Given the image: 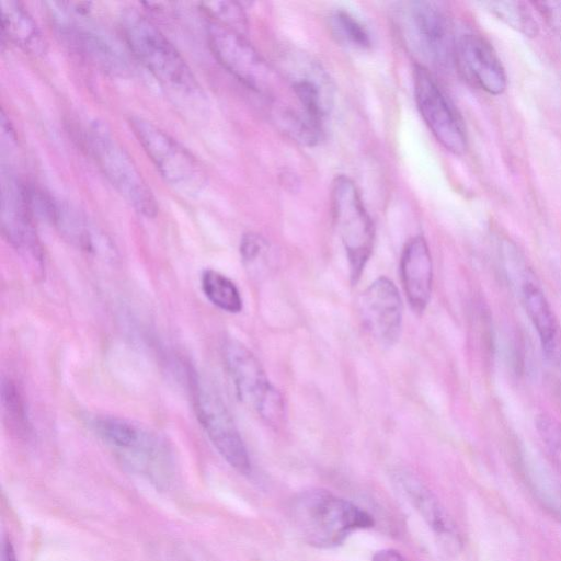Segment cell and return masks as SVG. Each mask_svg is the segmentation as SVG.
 Segmentation results:
<instances>
[{
    "label": "cell",
    "instance_id": "6da1fadb",
    "mask_svg": "<svg viewBox=\"0 0 561 561\" xmlns=\"http://www.w3.org/2000/svg\"><path fill=\"white\" fill-rule=\"evenodd\" d=\"M290 517L302 539L317 548L336 547L354 530L374 525L366 511L322 489L299 493L291 502Z\"/></svg>",
    "mask_w": 561,
    "mask_h": 561
},
{
    "label": "cell",
    "instance_id": "7a4b0ae2",
    "mask_svg": "<svg viewBox=\"0 0 561 561\" xmlns=\"http://www.w3.org/2000/svg\"><path fill=\"white\" fill-rule=\"evenodd\" d=\"M121 21L129 50L151 75L178 93L201 94L198 82L184 58L150 20L135 10H127Z\"/></svg>",
    "mask_w": 561,
    "mask_h": 561
},
{
    "label": "cell",
    "instance_id": "3957f363",
    "mask_svg": "<svg viewBox=\"0 0 561 561\" xmlns=\"http://www.w3.org/2000/svg\"><path fill=\"white\" fill-rule=\"evenodd\" d=\"M507 277L534 325L545 357L561 371V324L524 255L511 241L501 244Z\"/></svg>",
    "mask_w": 561,
    "mask_h": 561
},
{
    "label": "cell",
    "instance_id": "277c9868",
    "mask_svg": "<svg viewBox=\"0 0 561 561\" xmlns=\"http://www.w3.org/2000/svg\"><path fill=\"white\" fill-rule=\"evenodd\" d=\"M402 38L416 56L438 68L455 62L456 39L449 16L436 2L416 0L403 3L398 12Z\"/></svg>",
    "mask_w": 561,
    "mask_h": 561
},
{
    "label": "cell",
    "instance_id": "5b68a950",
    "mask_svg": "<svg viewBox=\"0 0 561 561\" xmlns=\"http://www.w3.org/2000/svg\"><path fill=\"white\" fill-rule=\"evenodd\" d=\"M129 125L145 152L170 186L188 196L203 190L206 183L204 169L185 147L142 117H130Z\"/></svg>",
    "mask_w": 561,
    "mask_h": 561
},
{
    "label": "cell",
    "instance_id": "8992f818",
    "mask_svg": "<svg viewBox=\"0 0 561 561\" xmlns=\"http://www.w3.org/2000/svg\"><path fill=\"white\" fill-rule=\"evenodd\" d=\"M333 221L346 252L350 274L356 283L374 248L375 228L355 183L345 175L333 180L331 188Z\"/></svg>",
    "mask_w": 561,
    "mask_h": 561
},
{
    "label": "cell",
    "instance_id": "52a82bcc",
    "mask_svg": "<svg viewBox=\"0 0 561 561\" xmlns=\"http://www.w3.org/2000/svg\"><path fill=\"white\" fill-rule=\"evenodd\" d=\"M87 141L93 158L116 191L136 211L148 218L154 217L158 206L149 185L107 126L93 122Z\"/></svg>",
    "mask_w": 561,
    "mask_h": 561
},
{
    "label": "cell",
    "instance_id": "ba28073f",
    "mask_svg": "<svg viewBox=\"0 0 561 561\" xmlns=\"http://www.w3.org/2000/svg\"><path fill=\"white\" fill-rule=\"evenodd\" d=\"M221 353L239 400L268 423L284 421L283 397L270 382L254 354L231 339L224 342Z\"/></svg>",
    "mask_w": 561,
    "mask_h": 561
},
{
    "label": "cell",
    "instance_id": "9c48e42d",
    "mask_svg": "<svg viewBox=\"0 0 561 561\" xmlns=\"http://www.w3.org/2000/svg\"><path fill=\"white\" fill-rule=\"evenodd\" d=\"M26 185L4 167L1 169V228L4 238L19 252L30 274L42 278L44 255L33 224Z\"/></svg>",
    "mask_w": 561,
    "mask_h": 561
},
{
    "label": "cell",
    "instance_id": "30bf717a",
    "mask_svg": "<svg viewBox=\"0 0 561 561\" xmlns=\"http://www.w3.org/2000/svg\"><path fill=\"white\" fill-rule=\"evenodd\" d=\"M196 417L221 457L237 471L249 473L251 462L247 447L219 394L208 385L191 377Z\"/></svg>",
    "mask_w": 561,
    "mask_h": 561
},
{
    "label": "cell",
    "instance_id": "8fae6325",
    "mask_svg": "<svg viewBox=\"0 0 561 561\" xmlns=\"http://www.w3.org/2000/svg\"><path fill=\"white\" fill-rule=\"evenodd\" d=\"M91 431L129 466L156 474L168 463L163 445L153 435L126 419L111 415L89 417Z\"/></svg>",
    "mask_w": 561,
    "mask_h": 561
},
{
    "label": "cell",
    "instance_id": "7c38bea8",
    "mask_svg": "<svg viewBox=\"0 0 561 561\" xmlns=\"http://www.w3.org/2000/svg\"><path fill=\"white\" fill-rule=\"evenodd\" d=\"M413 82L417 110L433 136L449 152L465 153L468 138L463 123L431 72L415 65Z\"/></svg>",
    "mask_w": 561,
    "mask_h": 561
},
{
    "label": "cell",
    "instance_id": "4fadbf2b",
    "mask_svg": "<svg viewBox=\"0 0 561 561\" xmlns=\"http://www.w3.org/2000/svg\"><path fill=\"white\" fill-rule=\"evenodd\" d=\"M206 33L214 57L229 73L257 93L268 92L271 70L242 32L209 20Z\"/></svg>",
    "mask_w": 561,
    "mask_h": 561
},
{
    "label": "cell",
    "instance_id": "5bb4252c",
    "mask_svg": "<svg viewBox=\"0 0 561 561\" xmlns=\"http://www.w3.org/2000/svg\"><path fill=\"white\" fill-rule=\"evenodd\" d=\"M360 313L370 335L382 346L393 345L401 333L403 306L399 291L387 277L373 282L360 297Z\"/></svg>",
    "mask_w": 561,
    "mask_h": 561
},
{
    "label": "cell",
    "instance_id": "9a60e30c",
    "mask_svg": "<svg viewBox=\"0 0 561 561\" xmlns=\"http://www.w3.org/2000/svg\"><path fill=\"white\" fill-rule=\"evenodd\" d=\"M455 64L469 81L489 94L499 95L506 89V73L496 51L478 34L466 33L456 41Z\"/></svg>",
    "mask_w": 561,
    "mask_h": 561
},
{
    "label": "cell",
    "instance_id": "2e32d148",
    "mask_svg": "<svg viewBox=\"0 0 561 561\" xmlns=\"http://www.w3.org/2000/svg\"><path fill=\"white\" fill-rule=\"evenodd\" d=\"M57 27L66 42L85 60L112 76H124L128 66L116 46L103 34L91 30L76 21L58 8Z\"/></svg>",
    "mask_w": 561,
    "mask_h": 561
},
{
    "label": "cell",
    "instance_id": "e0dca14e",
    "mask_svg": "<svg viewBox=\"0 0 561 561\" xmlns=\"http://www.w3.org/2000/svg\"><path fill=\"white\" fill-rule=\"evenodd\" d=\"M400 274L411 308L415 312H423L432 294L433 263L428 245L422 236L411 238L404 245Z\"/></svg>",
    "mask_w": 561,
    "mask_h": 561
},
{
    "label": "cell",
    "instance_id": "ac0fdd59",
    "mask_svg": "<svg viewBox=\"0 0 561 561\" xmlns=\"http://www.w3.org/2000/svg\"><path fill=\"white\" fill-rule=\"evenodd\" d=\"M397 483L433 531L449 545L458 547L460 539L456 525L434 494L405 471L397 473Z\"/></svg>",
    "mask_w": 561,
    "mask_h": 561
},
{
    "label": "cell",
    "instance_id": "d6986e66",
    "mask_svg": "<svg viewBox=\"0 0 561 561\" xmlns=\"http://www.w3.org/2000/svg\"><path fill=\"white\" fill-rule=\"evenodd\" d=\"M520 466L525 482L536 501L561 523V477L538 455L524 450Z\"/></svg>",
    "mask_w": 561,
    "mask_h": 561
},
{
    "label": "cell",
    "instance_id": "ffe728a7",
    "mask_svg": "<svg viewBox=\"0 0 561 561\" xmlns=\"http://www.w3.org/2000/svg\"><path fill=\"white\" fill-rule=\"evenodd\" d=\"M51 224L67 240L85 252L102 255L113 252L106 236L82 214L67 204L57 203Z\"/></svg>",
    "mask_w": 561,
    "mask_h": 561
},
{
    "label": "cell",
    "instance_id": "44dd1931",
    "mask_svg": "<svg viewBox=\"0 0 561 561\" xmlns=\"http://www.w3.org/2000/svg\"><path fill=\"white\" fill-rule=\"evenodd\" d=\"M0 7L2 35L28 54L45 53L46 42L27 10L13 0H2Z\"/></svg>",
    "mask_w": 561,
    "mask_h": 561
},
{
    "label": "cell",
    "instance_id": "7402d4cb",
    "mask_svg": "<svg viewBox=\"0 0 561 561\" xmlns=\"http://www.w3.org/2000/svg\"><path fill=\"white\" fill-rule=\"evenodd\" d=\"M293 81L294 93L302 112L314 123L322 126L323 119L332 107V93L328 77L319 69L311 68L308 73Z\"/></svg>",
    "mask_w": 561,
    "mask_h": 561
},
{
    "label": "cell",
    "instance_id": "603a6c76",
    "mask_svg": "<svg viewBox=\"0 0 561 561\" xmlns=\"http://www.w3.org/2000/svg\"><path fill=\"white\" fill-rule=\"evenodd\" d=\"M1 408L5 425L19 437L31 435V423L25 398L19 385L10 377H2Z\"/></svg>",
    "mask_w": 561,
    "mask_h": 561
},
{
    "label": "cell",
    "instance_id": "cb8c5ba5",
    "mask_svg": "<svg viewBox=\"0 0 561 561\" xmlns=\"http://www.w3.org/2000/svg\"><path fill=\"white\" fill-rule=\"evenodd\" d=\"M201 288L205 297L217 308L229 313L242 310V297L237 285L220 272L211 268L203 271Z\"/></svg>",
    "mask_w": 561,
    "mask_h": 561
},
{
    "label": "cell",
    "instance_id": "d4e9b609",
    "mask_svg": "<svg viewBox=\"0 0 561 561\" xmlns=\"http://www.w3.org/2000/svg\"><path fill=\"white\" fill-rule=\"evenodd\" d=\"M480 5L504 24L527 37H535L539 32L538 23L525 2L482 1Z\"/></svg>",
    "mask_w": 561,
    "mask_h": 561
},
{
    "label": "cell",
    "instance_id": "484cf974",
    "mask_svg": "<svg viewBox=\"0 0 561 561\" xmlns=\"http://www.w3.org/2000/svg\"><path fill=\"white\" fill-rule=\"evenodd\" d=\"M330 31L337 43L354 48L367 49L371 46L366 26L345 10H335L329 18Z\"/></svg>",
    "mask_w": 561,
    "mask_h": 561
},
{
    "label": "cell",
    "instance_id": "4316f807",
    "mask_svg": "<svg viewBox=\"0 0 561 561\" xmlns=\"http://www.w3.org/2000/svg\"><path fill=\"white\" fill-rule=\"evenodd\" d=\"M274 115L279 128L295 141L305 146H313L321 139L322 126L314 123L304 112L285 107L276 110Z\"/></svg>",
    "mask_w": 561,
    "mask_h": 561
},
{
    "label": "cell",
    "instance_id": "83f0119b",
    "mask_svg": "<svg viewBox=\"0 0 561 561\" xmlns=\"http://www.w3.org/2000/svg\"><path fill=\"white\" fill-rule=\"evenodd\" d=\"M535 424L549 459L561 473V422L550 414L541 413L537 415Z\"/></svg>",
    "mask_w": 561,
    "mask_h": 561
},
{
    "label": "cell",
    "instance_id": "f1b7e54d",
    "mask_svg": "<svg viewBox=\"0 0 561 561\" xmlns=\"http://www.w3.org/2000/svg\"><path fill=\"white\" fill-rule=\"evenodd\" d=\"M203 10L210 21L230 26L239 32L247 26V19L242 7L232 1H216L202 3Z\"/></svg>",
    "mask_w": 561,
    "mask_h": 561
},
{
    "label": "cell",
    "instance_id": "f546056e",
    "mask_svg": "<svg viewBox=\"0 0 561 561\" xmlns=\"http://www.w3.org/2000/svg\"><path fill=\"white\" fill-rule=\"evenodd\" d=\"M268 252L267 242L255 233H247L240 242V254L243 263L249 267L259 265Z\"/></svg>",
    "mask_w": 561,
    "mask_h": 561
},
{
    "label": "cell",
    "instance_id": "4dcf8cb0",
    "mask_svg": "<svg viewBox=\"0 0 561 561\" xmlns=\"http://www.w3.org/2000/svg\"><path fill=\"white\" fill-rule=\"evenodd\" d=\"M534 4L561 41V1H538Z\"/></svg>",
    "mask_w": 561,
    "mask_h": 561
},
{
    "label": "cell",
    "instance_id": "1f68e13d",
    "mask_svg": "<svg viewBox=\"0 0 561 561\" xmlns=\"http://www.w3.org/2000/svg\"><path fill=\"white\" fill-rule=\"evenodd\" d=\"M371 561H407L405 558L394 549H382L377 551Z\"/></svg>",
    "mask_w": 561,
    "mask_h": 561
},
{
    "label": "cell",
    "instance_id": "d6a6232c",
    "mask_svg": "<svg viewBox=\"0 0 561 561\" xmlns=\"http://www.w3.org/2000/svg\"><path fill=\"white\" fill-rule=\"evenodd\" d=\"M1 561H19L9 539H4L2 542Z\"/></svg>",
    "mask_w": 561,
    "mask_h": 561
}]
</instances>
